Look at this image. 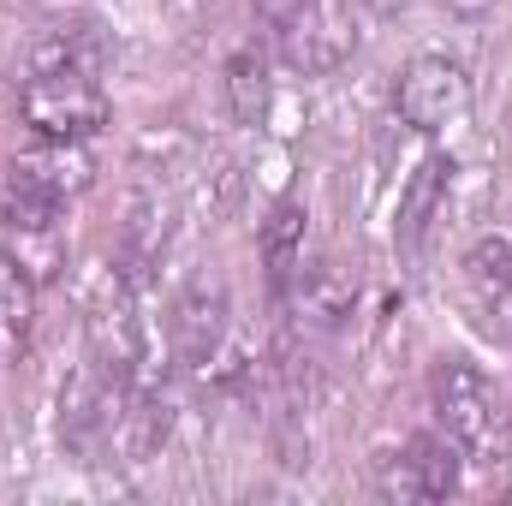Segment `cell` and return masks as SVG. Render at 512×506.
<instances>
[{
    "mask_svg": "<svg viewBox=\"0 0 512 506\" xmlns=\"http://www.w3.org/2000/svg\"><path fill=\"white\" fill-rule=\"evenodd\" d=\"M429 405H435L441 435L465 453V465H501L507 459V441H512L507 405H501L495 381L483 376L465 352L435 358V370H429Z\"/></svg>",
    "mask_w": 512,
    "mask_h": 506,
    "instance_id": "cell-1",
    "label": "cell"
},
{
    "mask_svg": "<svg viewBox=\"0 0 512 506\" xmlns=\"http://www.w3.org/2000/svg\"><path fill=\"white\" fill-rule=\"evenodd\" d=\"M18 120L30 137H54V143H90L114 120V102L102 90V72H24L18 78Z\"/></svg>",
    "mask_w": 512,
    "mask_h": 506,
    "instance_id": "cell-2",
    "label": "cell"
},
{
    "mask_svg": "<svg viewBox=\"0 0 512 506\" xmlns=\"http://www.w3.org/2000/svg\"><path fill=\"white\" fill-rule=\"evenodd\" d=\"M84 340H90V364H102L108 376L120 381H143L149 370V334H143V316H137V286H131V268L108 262L96 268L90 292H84Z\"/></svg>",
    "mask_w": 512,
    "mask_h": 506,
    "instance_id": "cell-3",
    "label": "cell"
},
{
    "mask_svg": "<svg viewBox=\"0 0 512 506\" xmlns=\"http://www.w3.org/2000/svg\"><path fill=\"white\" fill-rule=\"evenodd\" d=\"M471 108H477V90H471V78H465V66L453 54H417L393 78V114L417 137L459 131L471 120Z\"/></svg>",
    "mask_w": 512,
    "mask_h": 506,
    "instance_id": "cell-4",
    "label": "cell"
},
{
    "mask_svg": "<svg viewBox=\"0 0 512 506\" xmlns=\"http://www.w3.org/2000/svg\"><path fill=\"white\" fill-rule=\"evenodd\" d=\"M274 54L298 78H328L358 54V12L352 0H310L274 30Z\"/></svg>",
    "mask_w": 512,
    "mask_h": 506,
    "instance_id": "cell-5",
    "label": "cell"
},
{
    "mask_svg": "<svg viewBox=\"0 0 512 506\" xmlns=\"http://www.w3.org/2000/svg\"><path fill=\"white\" fill-rule=\"evenodd\" d=\"M465 483V453L435 429V435H411L405 447L376 453V489L399 506L417 501H453Z\"/></svg>",
    "mask_w": 512,
    "mask_h": 506,
    "instance_id": "cell-6",
    "label": "cell"
},
{
    "mask_svg": "<svg viewBox=\"0 0 512 506\" xmlns=\"http://www.w3.org/2000/svg\"><path fill=\"white\" fill-rule=\"evenodd\" d=\"M227 340V286L215 274H197L179 298H173V316H167V346L179 358V370H203L215 364Z\"/></svg>",
    "mask_w": 512,
    "mask_h": 506,
    "instance_id": "cell-7",
    "label": "cell"
},
{
    "mask_svg": "<svg viewBox=\"0 0 512 506\" xmlns=\"http://www.w3.org/2000/svg\"><path fill=\"white\" fill-rule=\"evenodd\" d=\"M453 173H459L453 155H423V161H417V173H411L405 191H399V215H393V239H399V251H417V245L429 239L435 215L447 209Z\"/></svg>",
    "mask_w": 512,
    "mask_h": 506,
    "instance_id": "cell-8",
    "label": "cell"
},
{
    "mask_svg": "<svg viewBox=\"0 0 512 506\" xmlns=\"http://www.w3.org/2000/svg\"><path fill=\"white\" fill-rule=\"evenodd\" d=\"M292 304H298V316H310L316 328H340L346 316H352V304H358V274L346 268V262H334V256H322V262H298L292 268Z\"/></svg>",
    "mask_w": 512,
    "mask_h": 506,
    "instance_id": "cell-9",
    "label": "cell"
},
{
    "mask_svg": "<svg viewBox=\"0 0 512 506\" xmlns=\"http://www.w3.org/2000/svg\"><path fill=\"white\" fill-rule=\"evenodd\" d=\"M0 227L6 233H60L66 227V197L30 179L18 161L0 167Z\"/></svg>",
    "mask_w": 512,
    "mask_h": 506,
    "instance_id": "cell-10",
    "label": "cell"
},
{
    "mask_svg": "<svg viewBox=\"0 0 512 506\" xmlns=\"http://www.w3.org/2000/svg\"><path fill=\"white\" fill-rule=\"evenodd\" d=\"M102 60H108V36L96 24H48L24 48V72H60V66L102 72Z\"/></svg>",
    "mask_w": 512,
    "mask_h": 506,
    "instance_id": "cell-11",
    "label": "cell"
},
{
    "mask_svg": "<svg viewBox=\"0 0 512 506\" xmlns=\"http://www.w3.org/2000/svg\"><path fill=\"white\" fill-rule=\"evenodd\" d=\"M30 179H42L48 191H60L66 203L72 197H84L90 185H96V155H90V143H54V137H36L24 155H12Z\"/></svg>",
    "mask_w": 512,
    "mask_h": 506,
    "instance_id": "cell-12",
    "label": "cell"
},
{
    "mask_svg": "<svg viewBox=\"0 0 512 506\" xmlns=\"http://www.w3.org/2000/svg\"><path fill=\"white\" fill-rule=\"evenodd\" d=\"M221 90H227V114L239 126H268L274 114V66L262 48H239L221 72Z\"/></svg>",
    "mask_w": 512,
    "mask_h": 506,
    "instance_id": "cell-13",
    "label": "cell"
},
{
    "mask_svg": "<svg viewBox=\"0 0 512 506\" xmlns=\"http://www.w3.org/2000/svg\"><path fill=\"white\" fill-rule=\"evenodd\" d=\"M304 203L298 197H280L274 209H268V221L256 227V251H262V268H268V280L274 286H286L292 280V268L304 262Z\"/></svg>",
    "mask_w": 512,
    "mask_h": 506,
    "instance_id": "cell-14",
    "label": "cell"
},
{
    "mask_svg": "<svg viewBox=\"0 0 512 506\" xmlns=\"http://www.w3.org/2000/svg\"><path fill=\"white\" fill-rule=\"evenodd\" d=\"M36 274L18 262L12 251H0V346H24L30 328H36Z\"/></svg>",
    "mask_w": 512,
    "mask_h": 506,
    "instance_id": "cell-15",
    "label": "cell"
},
{
    "mask_svg": "<svg viewBox=\"0 0 512 506\" xmlns=\"http://www.w3.org/2000/svg\"><path fill=\"white\" fill-rule=\"evenodd\" d=\"M465 274H471L483 292H512V233L477 239L471 256H465Z\"/></svg>",
    "mask_w": 512,
    "mask_h": 506,
    "instance_id": "cell-16",
    "label": "cell"
},
{
    "mask_svg": "<svg viewBox=\"0 0 512 506\" xmlns=\"http://www.w3.org/2000/svg\"><path fill=\"white\" fill-rule=\"evenodd\" d=\"M304 6H310V0H256V24H262V30H280V24H286L292 12H304Z\"/></svg>",
    "mask_w": 512,
    "mask_h": 506,
    "instance_id": "cell-17",
    "label": "cell"
},
{
    "mask_svg": "<svg viewBox=\"0 0 512 506\" xmlns=\"http://www.w3.org/2000/svg\"><path fill=\"white\" fill-rule=\"evenodd\" d=\"M447 6H453V12H465V18H477V12H489L495 0H447Z\"/></svg>",
    "mask_w": 512,
    "mask_h": 506,
    "instance_id": "cell-18",
    "label": "cell"
},
{
    "mask_svg": "<svg viewBox=\"0 0 512 506\" xmlns=\"http://www.w3.org/2000/svg\"><path fill=\"white\" fill-rule=\"evenodd\" d=\"M501 495H507V501H512V483H507V489H501Z\"/></svg>",
    "mask_w": 512,
    "mask_h": 506,
    "instance_id": "cell-19",
    "label": "cell"
}]
</instances>
